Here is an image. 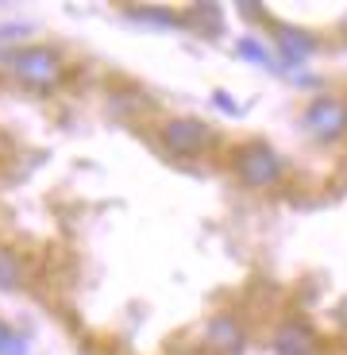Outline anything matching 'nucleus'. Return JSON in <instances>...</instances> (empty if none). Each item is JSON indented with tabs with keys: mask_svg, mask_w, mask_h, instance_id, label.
<instances>
[{
	"mask_svg": "<svg viewBox=\"0 0 347 355\" xmlns=\"http://www.w3.org/2000/svg\"><path fill=\"white\" fill-rule=\"evenodd\" d=\"M235 174L243 178V186L267 189V186H274V182H278L282 162H278V155L270 151L267 143H247V147L235 151Z\"/></svg>",
	"mask_w": 347,
	"mask_h": 355,
	"instance_id": "nucleus-2",
	"label": "nucleus"
},
{
	"mask_svg": "<svg viewBox=\"0 0 347 355\" xmlns=\"http://www.w3.org/2000/svg\"><path fill=\"white\" fill-rule=\"evenodd\" d=\"M12 73L31 89H54L62 81L66 66L51 46H24V51L12 54Z\"/></svg>",
	"mask_w": 347,
	"mask_h": 355,
	"instance_id": "nucleus-1",
	"label": "nucleus"
},
{
	"mask_svg": "<svg viewBox=\"0 0 347 355\" xmlns=\"http://www.w3.org/2000/svg\"><path fill=\"white\" fill-rule=\"evenodd\" d=\"M24 282V266L8 248H0V290H16Z\"/></svg>",
	"mask_w": 347,
	"mask_h": 355,
	"instance_id": "nucleus-7",
	"label": "nucleus"
},
{
	"mask_svg": "<svg viewBox=\"0 0 347 355\" xmlns=\"http://www.w3.org/2000/svg\"><path fill=\"white\" fill-rule=\"evenodd\" d=\"M305 128L312 135H321V139H332V135H339L347 128V108L336 97H317L309 105V112H305Z\"/></svg>",
	"mask_w": 347,
	"mask_h": 355,
	"instance_id": "nucleus-3",
	"label": "nucleus"
},
{
	"mask_svg": "<svg viewBox=\"0 0 347 355\" xmlns=\"http://www.w3.org/2000/svg\"><path fill=\"white\" fill-rule=\"evenodd\" d=\"M278 43H282V51H285V58H290V62H305V58L312 54V43L305 35H294V31H282V35H278Z\"/></svg>",
	"mask_w": 347,
	"mask_h": 355,
	"instance_id": "nucleus-8",
	"label": "nucleus"
},
{
	"mask_svg": "<svg viewBox=\"0 0 347 355\" xmlns=\"http://www.w3.org/2000/svg\"><path fill=\"white\" fill-rule=\"evenodd\" d=\"M235 51H240L243 58H255V62H263V66H274V58L267 54V46H258L255 39H240V43H235Z\"/></svg>",
	"mask_w": 347,
	"mask_h": 355,
	"instance_id": "nucleus-9",
	"label": "nucleus"
},
{
	"mask_svg": "<svg viewBox=\"0 0 347 355\" xmlns=\"http://www.w3.org/2000/svg\"><path fill=\"white\" fill-rule=\"evenodd\" d=\"M274 352L278 355H317V336L301 320H285L274 332Z\"/></svg>",
	"mask_w": 347,
	"mask_h": 355,
	"instance_id": "nucleus-5",
	"label": "nucleus"
},
{
	"mask_svg": "<svg viewBox=\"0 0 347 355\" xmlns=\"http://www.w3.org/2000/svg\"><path fill=\"white\" fill-rule=\"evenodd\" d=\"M205 340L213 347H220V352H240L243 344V329H240V320L228 317V313H220V317H213L205 324Z\"/></svg>",
	"mask_w": 347,
	"mask_h": 355,
	"instance_id": "nucleus-6",
	"label": "nucleus"
},
{
	"mask_svg": "<svg viewBox=\"0 0 347 355\" xmlns=\"http://www.w3.org/2000/svg\"><path fill=\"white\" fill-rule=\"evenodd\" d=\"M162 143H166L174 155H197L208 143V128L197 124V120H170L162 128Z\"/></svg>",
	"mask_w": 347,
	"mask_h": 355,
	"instance_id": "nucleus-4",
	"label": "nucleus"
}]
</instances>
